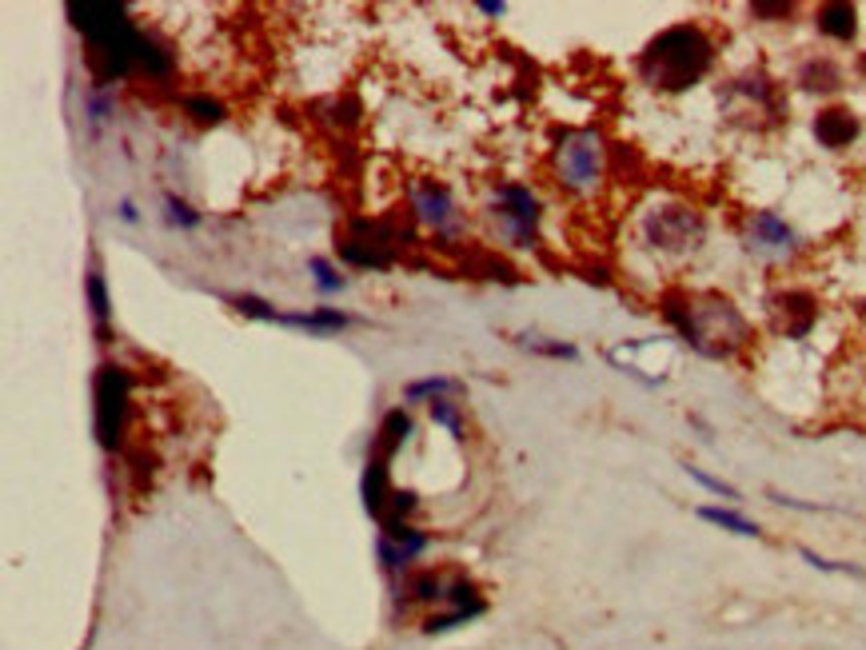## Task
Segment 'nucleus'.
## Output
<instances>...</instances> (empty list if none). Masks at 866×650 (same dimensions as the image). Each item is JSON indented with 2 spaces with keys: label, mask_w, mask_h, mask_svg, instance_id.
<instances>
[{
  "label": "nucleus",
  "mask_w": 866,
  "mask_h": 650,
  "mask_svg": "<svg viewBox=\"0 0 866 650\" xmlns=\"http://www.w3.org/2000/svg\"><path fill=\"white\" fill-rule=\"evenodd\" d=\"M659 307L683 344L703 359H735L755 340L751 319L735 307V299L718 292H667Z\"/></svg>",
  "instance_id": "f257e3e1"
},
{
  "label": "nucleus",
  "mask_w": 866,
  "mask_h": 650,
  "mask_svg": "<svg viewBox=\"0 0 866 650\" xmlns=\"http://www.w3.org/2000/svg\"><path fill=\"white\" fill-rule=\"evenodd\" d=\"M718 61V44L703 25L683 21V25L663 28L659 37L647 40V49L635 61V73L647 88L655 92H691L695 85H703L711 68Z\"/></svg>",
  "instance_id": "f03ea898"
},
{
  "label": "nucleus",
  "mask_w": 866,
  "mask_h": 650,
  "mask_svg": "<svg viewBox=\"0 0 866 650\" xmlns=\"http://www.w3.org/2000/svg\"><path fill=\"white\" fill-rule=\"evenodd\" d=\"M68 21L88 40V64H92L97 88H109L137 73L144 28H137V21H128L124 4H109V0L68 4Z\"/></svg>",
  "instance_id": "7ed1b4c3"
},
{
  "label": "nucleus",
  "mask_w": 866,
  "mask_h": 650,
  "mask_svg": "<svg viewBox=\"0 0 866 650\" xmlns=\"http://www.w3.org/2000/svg\"><path fill=\"white\" fill-rule=\"evenodd\" d=\"M639 240L647 252L663 259H687L695 256L706 240L703 212L683 204V200H659L639 216Z\"/></svg>",
  "instance_id": "20e7f679"
},
{
  "label": "nucleus",
  "mask_w": 866,
  "mask_h": 650,
  "mask_svg": "<svg viewBox=\"0 0 866 650\" xmlns=\"http://www.w3.org/2000/svg\"><path fill=\"white\" fill-rule=\"evenodd\" d=\"M551 176L568 196H595L607 176V140L595 128H571L551 148Z\"/></svg>",
  "instance_id": "39448f33"
},
{
  "label": "nucleus",
  "mask_w": 866,
  "mask_h": 650,
  "mask_svg": "<svg viewBox=\"0 0 866 650\" xmlns=\"http://www.w3.org/2000/svg\"><path fill=\"white\" fill-rule=\"evenodd\" d=\"M487 220L499 232V240H508L511 247H535L539 240V224H544V204L532 188L520 180H499L487 188Z\"/></svg>",
  "instance_id": "423d86ee"
},
{
  "label": "nucleus",
  "mask_w": 866,
  "mask_h": 650,
  "mask_svg": "<svg viewBox=\"0 0 866 650\" xmlns=\"http://www.w3.org/2000/svg\"><path fill=\"white\" fill-rule=\"evenodd\" d=\"M399 247H404V228L387 216H352L340 232V259L364 271H387L396 268Z\"/></svg>",
  "instance_id": "0eeeda50"
},
{
  "label": "nucleus",
  "mask_w": 866,
  "mask_h": 650,
  "mask_svg": "<svg viewBox=\"0 0 866 650\" xmlns=\"http://www.w3.org/2000/svg\"><path fill=\"white\" fill-rule=\"evenodd\" d=\"M132 416V371L104 364L97 371V439L104 451H120Z\"/></svg>",
  "instance_id": "6e6552de"
},
{
  "label": "nucleus",
  "mask_w": 866,
  "mask_h": 650,
  "mask_svg": "<svg viewBox=\"0 0 866 650\" xmlns=\"http://www.w3.org/2000/svg\"><path fill=\"white\" fill-rule=\"evenodd\" d=\"M228 304L247 319H264V323H280V328H296V332H311V335H328V332H344L352 328L356 319L347 316V311H335V307H311V311H276L268 299L260 295H232Z\"/></svg>",
  "instance_id": "1a4fd4ad"
},
{
  "label": "nucleus",
  "mask_w": 866,
  "mask_h": 650,
  "mask_svg": "<svg viewBox=\"0 0 866 650\" xmlns=\"http://www.w3.org/2000/svg\"><path fill=\"white\" fill-rule=\"evenodd\" d=\"M742 247L755 259H763V264H787V259L803 252V240L779 212L755 208L747 212V220H742Z\"/></svg>",
  "instance_id": "9d476101"
},
{
  "label": "nucleus",
  "mask_w": 866,
  "mask_h": 650,
  "mask_svg": "<svg viewBox=\"0 0 866 650\" xmlns=\"http://www.w3.org/2000/svg\"><path fill=\"white\" fill-rule=\"evenodd\" d=\"M408 204H411V216H416V224H423V228H428V232H435L440 240H456V235L463 232L456 192H451L444 180H435V176H420V180H411V184H408Z\"/></svg>",
  "instance_id": "9b49d317"
},
{
  "label": "nucleus",
  "mask_w": 866,
  "mask_h": 650,
  "mask_svg": "<svg viewBox=\"0 0 866 650\" xmlns=\"http://www.w3.org/2000/svg\"><path fill=\"white\" fill-rule=\"evenodd\" d=\"M723 100L730 104V116H763V120H782V92L763 68L735 76L723 88Z\"/></svg>",
  "instance_id": "f8f14e48"
},
{
  "label": "nucleus",
  "mask_w": 866,
  "mask_h": 650,
  "mask_svg": "<svg viewBox=\"0 0 866 650\" xmlns=\"http://www.w3.org/2000/svg\"><path fill=\"white\" fill-rule=\"evenodd\" d=\"M771 323L787 340H806L818 323V299L806 288H782L767 299Z\"/></svg>",
  "instance_id": "ddd939ff"
},
{
  "label": "nucleus",
  "mask_w": 866,
  "mask_h": 650,
  "mask_svg": "<svg viewBox=\"0 0 866 650\" xmlns=\"http://www.w3.org/2000/svg\"><path fill=\"white\" fill-rule=\"evenodd\" d=\"M811 132H815L818 148H827V152H842V148H851L863 132V124L854 116L851 109H842V104H827V109L815 112V124H811Z\"/></svg>",
  "instance_id": "4468645a"
},
{
  "label": "nucleus",
  "mask_w": 866,
  "mask_h": 650,
  "mask_svg": "<svg viewBox=\"0 0 866 650\" xmlns=\"http://www.w3.org/2000/svg\"><path fill=\"white\" fill-rule=\"evenodd\" d=\"M359 495H364V511L371 519H384L387 504H392V483H387V459L371 451L368 467H364V483H359Z\"/></svg>",
  "instance_id": "2eb2a0df"
},
{
  "label": "nucleus",
  "mask_w": 866,
  "mask_h": 650,
  "mask_svg": "<svg viewBox=\"0 0 866 650\" xmlns=\"http://www.w3.org/2000/svg\"><path fill=\"white\" fill-rule=\"evenodd\" d=\"M411 439V416L408 407H392L384 419H380V431H375V439H371V451L380 455V459H396L399 447Z\"/></svg>",
  "instance_id": "dca6fc26"
},
{
  "label": "nucleus",
  "mask_w": 866,
  "mask_h": 650,
  "mask_svg": "<svg viewBox=\"0 0 866 650\" xmlns=\"http://www.w3.org/2000/svg\"><path fill=\"white\" fill-rule=\"evenodd\" d=\"M815 28L839 44H851L858 37V9L854 4H823V9H815Z\"/></svg>",
  "instance_id": "f3484780"
},
{
  "label": "nucleus",
  "mask_w": 866,
  "mask_h": 650,
  "mask_svg": "<svg viewBox=\"0 0 866 650\" xmlns=\"http://www.w3.org/2000/svg\"><path fill=\"white\" fill-rule=\"evenodd\" d=\"M444 590L447 583L440 575H435L432 566L428 571H408V575L396 583V602H444Z\"/></svg>",
  "instance_id": "a211bd4d"
},
{
  "label": "nucleus",
  "mask_w": 866,
  "mask_h": 650,
  "mask_svg": "<svg viewBox=\"0 0 866 650\" xmlns=\"http://www.w3.org/2000/svg\"><path fill=\"white\" fill-rule=\"evenodd\" d=\"M799 88L803 92H823V97H830V92H839L842 88V68L830 56H811V61L799 64Z\"/></svg>",
  "instance_id": "6ab92c4d"
},
{
  "label": "nucleus",
  "mask_w": 866,
  "mask_h": 650,
  "mask_svg": "<svg viewBox=\"0 0 866 650\" xmlns=\"http://www.w3.org/2000/svg\"><path fill=\"white\" fill-rule=\"evenodd\" d=\"M695 515L706 519V523H715V527H723V531H730V535H742V539H759V535H763V527H759L755 519L739 515V511H730V507H699Z\"/></svg>",
  "instance_id": "aec40b11"
},
{
  "label": "nucleus",
  "mask_w": 866,
  "mask_h": 650,
  "mask_svg": "<svg viewBox=\"0 0 866 650\" xmlns=\"http://www.w3.org/2000/svg\"><path fill=\"white\" fill-rule=\"evenodd\" d=\"M137 68L144 76H152V80H168V76L176 73V56L168 49H164L161 40L144 33V44H140V64H137Z\"/></svg>",
  "instance_id": "412c9836"
},
{
  "label": "nucleus",
  "mask_w": 866,
  "mask_h": 650,
  "mask_svg": "<svg viewBox=\"0 0 866 650\" xmlns=\"http://www.w3.org/2000/svg\"><path fill=\"white\" fill-rule=\"evenodd\" d=\"M463 392L456 380H447V375H428V380H411L404 387V399L408 404H432V399H447V395Z\"/></svg>",
  "instance_id": "4be33fe9"
},
{
  "label": "nucleus",
  "mask_w": 866,
  "mask_h": 650,
  "mask_svg": "<svg viewBox=\"0 0 866 650\" xmlns=\"http://www.w3.org/2000/svg\"><path fill=\"white\" fill-rule=\"evenodd\" d=\"M85 295H88V307H92V319H97L100 332H104V328H109V316H112V299H109V283H104V276H100L97 268L85 276Z\"/></svg>",
  "instance_id": "5701e85b"
},
{
  "label": "nucleus",
  "mask_w": 866,
  "mask_h": 650,
  "mask_svg": "<svg viewBox=\"0 0 866 650\" xmlns=\"http://www.w3.org/2000/svg\"><path fill=\"white\" fill-rule=\"evenodd\" d=\"M520 347H527V352L547 356V359H580V347L563 344V340H551V335H520Z\"/></svg>",
  "instance_id": "b1692460"
},
{
  "label": "nucleus",
  "mask_w": 866,
  "mask_h": 650,
  "mask_svg": "<svg viewBox=\"0 0 866 650\" xmlns=\"http://www.w3.org/2000/svg\"><path fill=\"white\" fill-rule=\"evenodd\" d=\"M180 104H184L188 116H192L196 124H204V128H212V124H224V116H228V109H224L216 97H184Z\"/></svg>",
  "instance_id": "393cba45"
},
{
  "label": "nucleus",
  "mask_w": 866,
  "mask_h": 650,
  "mask_svg": "<svg viewBox=\"0 0 866 650\" xmlns=\"http://www.w3.org/2000/svg\"><path fill=\"white\" fill-rule=\"evenodd\" d=\"M308 271H311V283H316V292H323V295H335V292H344V276L332 268V259H323V256H311L308 259Z\"/></svg>",
  "instance_id": "a878e982"
},
{
  "label": "nucleus",
  "mask_w": 866,
  "mask_h": 650,
  "mask_svg": "<svg viewBox=\"0 0 866 650\" xmlns=\"http://www.w3.org/2000/svg\"><path fill=\"white\" fill-rule=\"evenodd\" d=\"M428 416H432L435 428L451 431V439H463V416H459V404H451V399H432V404H428Z\"/></svg>",
  "instance_id": "bb28decb"
},
{
  "label": "nucleus",
  "mask_w": 866,
  "mask_h": 650,
  "mask_svg": "<svg viewBox=\"0 0 866 650\" xmlns=\"http://www.w3.org/2000/svg\"><path fill=\"white\" fill-rule=\"evenodd\" d=\"M164 208H168V220H173L176 228H184V232L200 228V212L192 208L188 200H180V196H164Z\"/></svg>",
  "instance_id": "cd10ccee"
},
{
  "label": "nucleus",
  "mask_w": 866,
  "mask_h": 650,
  "mask_svg": "<svg viewBox=\"0 0 866 650\" xmlns=\"http://www.w3.org/2000/svg\"><path fill=\"white\" fill-rule=\"evenodd\" d=\"M799 555H803L806 563L815 566V571H827V575H851V578H863V566L854 563H835V559H823V555H815L811 547H799Z\"/></svg>",
  "instance_id": "c85d7f7f"
},
{
  "label": "nucleus",
  "mask_w": 866,
  "mask_h": 650,
  "mask_svg": "<svg viewBox=\"0 0 866 650\" xmlns=\"http://www.w3.org/2000/svg\"><path fill=\"white\" fill-rule=\"evenodd\" d=\"M683 471H687V475L695 479V483H699V487H706V492H715V495H723V499H730V504H735V499H739V492H735V487H730V483H723V479H715V475H706L703 467H695V463H683Z\"/></svg>",
  "instance_id": "c756f323"
},
{
  "label": "nucleus",
  "mask_w": 866,
  "mask_h": 650,
  "mask_svg": "<svg viewBox=\"0 0 866 650\" xmlns=\"http://www.w3.org/2000/svg\"><path fill=\"white\" fill-rule=\"evenodd\" d=\"M109 116H112V100L100 97V88H97V92H88V120H92V124H104Z\"/></svg>",
  "instance_id": "7c9ffc66"
},
{
  "label": "nucleus",
  "mask_w": 866,
  "mask_h": 650,
  "mask_svg": "<svg viewBox=\"0 0 866 650\" xmlns=\"http://www.w3.org/2000/svg\"><path fill=\"white\" fill-rule=\"evenodd\" d=\"M751 16H759V21H782V16H794V4H751Z\"/></svg>",
  "instance_id": "2f4dec72"
},
{
  "label": "nucleus",
  "mask_w": 866,
  "mask_h": 650,
  "mask_svg": "<svg viewBox=\"0 0 866 650\" xmlns=\"http://www.w3.org/2000/svg\"><path fill=\"white\" fill-rule=\"evenodd\" d=\"M480 13L483 16H504V13H508V4H504V0H483Z\"/></svg>",
  "instance_id": "473e14b6"
},
{
  "label": "nucleus",
  "mask_w": 866,
  "mask_h": 650,
  "mask_svg": "<svg viewBox=\"0 0 866 650\" xmlns=\"http://www.w3.org/2000/svg\"><path fill=\"white\" fill-rule=\"evenodd\" d=\"M120 220L124 224H137L140 220V212H137V204H132V200H120Z\"/></svg>",
  "instance_id": "72a5a7b5"
},
{
  "label": "nucleus",
  "mask_w": 866,
  "mask_h": 650,
  "mask_svg": "<svg viewBox=\"0 0 866 650\" xmlns=\"http://www.w3.org/2000/svg\"><path fill=\"white\" fill-rule=\"evenodd\" d=\"M863 311H866V299H863Z\"/></svg>",
  "instance_id": "f704fd0d"
}]
</instances>
